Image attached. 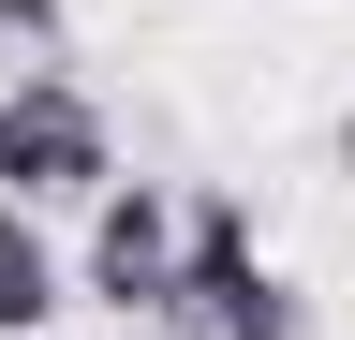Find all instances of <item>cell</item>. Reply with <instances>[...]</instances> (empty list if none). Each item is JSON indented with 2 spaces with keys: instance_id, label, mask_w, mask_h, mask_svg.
Returning a JSON list of instances; mask_svg holds the SVG:
<instances>
[{
  "instance_id": "6da1fadb",
  "label": "cell",
  "mask_w": 355,
  "mask_h": 340,
  "mask_svg": "<svg viewBox=\"0 0 355 340\" xmlns=\"http://www.w3.org/2000/svg\"><path fill=\"white\" fill-rule=\"evenodd\" d=\"M0 193L15 207H104L119 193V118L74 74H15L0 89Z\"/></svg>"
},
{
  "instance_id": "7a4b0ae2",
  "label": "cell",
  "mask_w": 355,
  "mask_h": 340,
  "mask_svg": "<svg viewBox=\"0 0 355 340\" xmlns=\"http://www.w3.org/2000/svg\"><path fill=\"white\" fill-rule=\"evenodd\" d=\"M178 340H296V281L252 251V207L237 193H193V267H178Z\"/></svg>"
},
{
  "instance_id": "3957f363",
  "label": "cell",
  "mask_w": 355,
  "mask_h": 340,
  "mask_svg": "<svg viewBox=\"0 0 355 340\" xmlns=\"http://www.w3.org/2000/svg\"><path fill=\"white\" fill-rule=\"evenodd\" d=\"M178 267H193V193L178 178H119L89 207V296L104 311H178Z\"/></svg>"
},
{
  "instance_id": "277c9868",
  "label": "cell",
  "mask_w": 355,
  "mask_h": 340,
  "mask_svg": "<svg viewBox=\"0 0 355 340\" xmlns=\"http://www.w3.org/2000/svg\"><path fill=\"white\" fill-rule=\"evenodd\" d=\"M30 325H60V251H44V222L0 193V340H30Z\"/></svg>"
},
{
  "instance_id": "5b68a950",
  "label": "cell",
  "mask_w": 355,
  "mask_h": 340,
  "mask_svg": "<svg viewBox=\"0 0 355 340\" xmlns=\"http://www.w3.org/2000/svg\"><path fill=\"white\" fill-rule=\"evenodd\" d=\"M15 74H74V0H0V89Z\"/></svg>"
},
{
  "instance_id": "8992f818",
  "label": "cell",
  "mask_w": 355,
  "mask_h": 340,
  "mask_svg": "<svg viewBox=\"0 0 355 340\" xmlns=\"http://www.w3.org/2000/svg\"><path fill=\"white\" fill-rule=\"evenodd\" d=\"M340 193H355V118H340Z\"/></svg>"
}]
</instances>
